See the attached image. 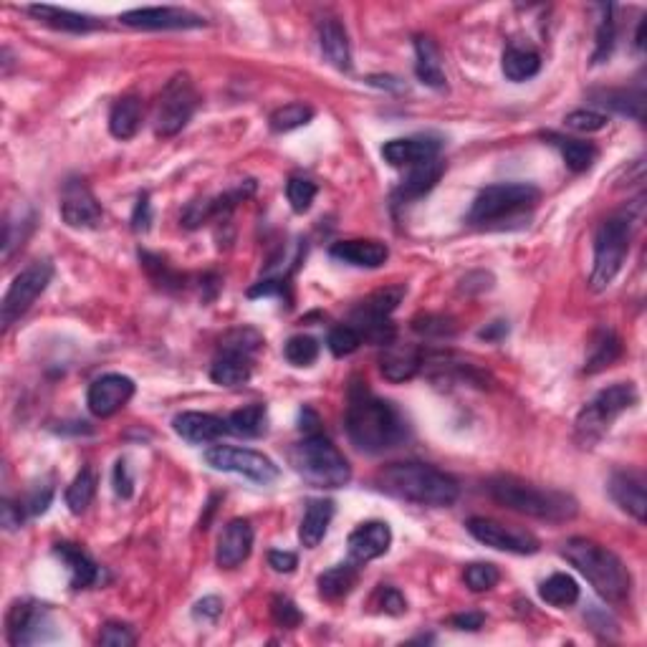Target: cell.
I'll list each match as a JSON object with an SVG mask.
<instances>
[{
  "mask_svg": "<svg viewBox=\"0 0 647 647\" xmlns=\"http://www.w3.org/2000/svg\"><path fill=\"white\" fill-rule=\"evenodd\" d=\"M390 544V524H385V521H367V524L357 526L349 534V557L359 564L372 562V559L385 557L387 551H390Z\"/></svg>",
  "mask_w": 647,
  "mask_h": 647,
  "instance_id": "cell-20",
  "label": "cell"
},
{
  "mask_svg": "<svg viewBox=\"0 0 647 647\" xmlns=\"http://www.w3.org/2000/svg\"><path fill=\"white\" fill-rule=\"evenodd\" d=\"M134 395V382L124 375H104L91 382L86 405L97 418H112Z\"/></svg>",
  "mask_w": 647,
  "mask_h": 647,
  "instance_id": "cell-18",
  "label": "cell"
},
{
  "mask_svg": "<svg viewBox=\"0 0 647 647\" xmlns=\"http://www.w3.org/2000/svg\"><path fill=\"white\" fill-rule=\"evenodd\" d=\"M610 496L622 511L635 516L637 521H645L647 496H645V476L640 471H617L610 478Z\"/></svg>",
  "mask_w": 647,
  "mask_h": 647,
  "instance_id": "cell-22",
  "label": "cell"
},
{
  "mask_svg": "<svg viewBox=\"0 0 647 647\" xmlns=\"http://www.w3.org/2000/svg\"><path fill=\"white\" fill-rule=\"evenodd\" d=\"M291 466L314 488H342L352 481L347 458L321 433L304 435V440L291 448Z\"/></svg>",
  "mask_w": 647,
  "mask_h": 647,
  "instance_id": "cell-5",
  "label": "cell"
},
{
  "mask_svg": "<svg viewBox=\"0 0 647 647\" xmlns=\"http://www.w3.org/2000/svg\"><path fill=\"white\" fill-rule=\"evenodd\" d=\"M539 594L546 605L564 610V607L577 605L579 584H577V579L569 577V574H551L546 582H541Z\"/></svg>",
  "mask_w": 647,
  "mask_h": 647,
  "instance_id": "cell-36",
  "label": "cell"
},
{
  "mask_svg": "<svg viewBox=\"0 0 647 647\" xmlns=\"http://www.w3.org/2000/svg\"><path fill=\"white\" fill-rule=\"evenodd\" d=\"M359 344H362V334H359L352 324L334 327L332 332H329V339H327V347L332 349L334 357H349V354L357 352Z\"/></svg>",
  "mask_w": 647,
  "mask_h": 647,
  "instance_id": "cell-44",
  "label": "cell"
},
{
  "mask_svg": "<svg viewBox=\"0 0 647 647\" xmlns=\"http://www.w3.org/2000/svg\"><path fill=\"white\" fill-rule=\"evenodd\" d=\"M329 256L357 268H380L390 258V248L372 238H352V241L334 243L329 248Z\"/></svg>",
  "mask_w": 647,
  "mask_h": 647,
  "instance_id": "cell-24",
  "label": "cell"
},
{
  "mask_svg": "<svg viewBox=\"0 0 647 647\" xmlns=\"http://www.w3.org/2000/svg\"><path fill=\"white\" fill-rule=\"evenodd\" d=\"M405 286H387V289L375 291L372 296L362 301L352 314V327L362 334V339L387 347L395 342V327H392L390 314L405 299Z\"/></svg>",
  "mask_w": 647,
  "mask_h": 647,
  "instance_id": "cell-10",
  "label": "cell"
},
{
  "mask_svg": "<svg viewBox=\"0 0 647 647\" xmlns=\"http://www.w3.org/2000/svg\"><path fill=\"white\" fill-rule=\"evenodd\" d=\"M119 21L140 31H185V28L205 26V18L188 8L162 6V8H134L119 16Z\"/></svg>",
  "mask_w": 647,
  "mask_h": 647,
  "instance_id": "cell-15",
  "label": "cell"
},
{
  "mask_svg": "<svg viewBox=\"0 0 647 647\" xmlns=\"http://www.w3.org/2000/svg\"><path fill=\"white\" fill-rule=\"evenodd\" d=\"M51 610L46 605H38L33 599H16L8 607L6 615V635L13 647L36 645V642L51 640Z\"/></svg>",
  "mask_w": 647,
  "mask_h": 647,
  "instance_id": "cell-14",
  "label": "cell"
},
{
  "mask_svg": "<svg viewBox=\"0 0 647 647\" xmlns=\"http://www.w3.org/2000/svg\"><path fill=\"white\" fill-rule=\"evenodd\" d=\"M61 218L71 228H94L102 220V208L81 177H69L61 190Z\"/></svg>",
  "mask_w": 647,
  "mask_h": 647,
  "instance_id": "cell-17",
  "label": "cell"
},
{
  "mask_svg": "<svg viewBox=\"0 0 647 647\" xmlns=\"http://www.w3.org/2000/svg\"><path fill=\"white\" fill-rule=\"evenodd\" d=\"M266 423V405H248L230 415L228 430L233 435H238V438H261V435L266 433Z\"/></svg>",
  "mask_w": 647,
  "mask_h": 647,
  "instance_id": "cell-37",
  "label": "cell"
},
{
  "mask_svg": "<svg viewBox=\"0 0 647 647\" xmlns=\"http://www.w3.org/2000/svg\"><path fill=\"white\" fill-rule=\"evenodd\" d=\"M51 496H54V491H51V488H43V493H33L31 514H43V511L49 508Z\"/></svg>",
  "mask_w": 647,
  "mask_h": 647,
  "instance_id": "cell-57",
  "label": "cell"
},
{
  "mask_svg": "<svg viewBox=\"0 0 647 647\" xmlns=\"http://www.w3.org/2000/svg\"><path fill=\"white\" fill-rule=\"evenodd\" d=\"M632 238V220L627 215H612L597 228L594 236V266L589 276V289L594 294L607 291L617 273L625 266V258L630 253Z\"/></svg>",
  "mask_w": 647,
  "mask_h": 647,
  "instance_id": "cell-6",
  "label": "cell"
},
{
  "mask_svg": "<svg viewBox=\"0 0 647 647\" xmlns=\"http://www.w3.org/2000/svg\"><path fill=\"white\" fill-rule=\"evenodd\" d=\"M94 493H97V476L91 468H84L79 476L71 481L69 491H66V506H69L71 514H84L89 503L94 501Z\"/></svg>",
  "mask_w": 647,
  "mask_h": 647,
  "instance_id": "cell-39",
  "label": "cell"
},
{
  "mask_svg": "<svg viewBox=\"0 0 647 647\" xmlns=\"http://www.w3.org/2000/svg\"><path fill=\"white\" fill-rule=\"evenodd\" d=\"M296 564H299V559H296L294 551H281V549L268 551V567H271L273 572L289 574V572H294Z\"/></svg>",
  "mask_w": 647,
  "mask_h": 647,
  "instance_id": "cell-53",
  "label": "cell"
},
{
  "mask_svg": "<svg viewBox=\"0 0 647 647\" xmlns=\"http://www.w3.org/2000/svg\"><path fill=\"white\" fill-rule=\"evenodd\" d=\"M51 279H54V266L51 261H33L31 266L23 268L13 279L11 289H8L6 299H3V306H0V321L3 327H13L33 304H36L38 296L49 289Z\"/></svg>",
  "mask_w": 647,
  "mask_h": 647,
  "instance_id": "cell-13",
  "label": "cell"
},
{
  "mask_svg": "<svg viewBox=\"0 0 647 647\" xmlns=\"http://www.w3.org/2000/svg\"><path fill=\"white\" fill-rule=\"evenodd\" d=\"M28 13H31L36 21H41L43 26L56 28V31L66 33H89L94 28H99L97 18L84 16V13L69 11V8L59 6H28Z\"/></svg>",
  "mask_w": 647,
  "mask_h": 647,
  "instance_id": "cell-27",
  "label": "cell"
},
{
  "mask_svg": "<svg viewBox=\"0 0 647 647\" xmlns=\"http://www.w3.org/2000/svg\"><path fill=\"white\" fill-rule=\"evenodd\" d=\"M253 551V526L246 519H233L223 529L215 549V562L220 569H236L251 557Z\"/></svg>",
  "mask_w": 647,
  "mask_h": 647,
  "instance_id": "cell-19",
  "label": "cell"
},
{
  "mask_svg": "<svg viewBox=\"0 0 647 647\" xmlns=\"http://www.w3.org/2000/svg\"><path fill=\"white\" fill-rule=\"evenodd\" d=\"M223 615V599L220 597H203L193 607V617L198 622H218Z\"/></svg>",
  "mask_w": 647,
  "mask_h": 647,
  "instance_id": "cell-50",
  "label": "cell"
},
{
  "mask_svg": "<svg viewBox=\"0 0 647 647\" xmlns=\"http://www.w3.org/2000/svg\"><path fill=\"white\" fill-rule=\"evenodd\" d=\"M612 11H615L612 6H602V13H605V16H602V21H599V28H597V49H594L592 64H605V61L612 56V51H615L617 31H615V18H612Z\"/></svg>",
  "mask_w": 647,
  "mask_h": 647,
  "instance_id": "cell-41",
  "label": "cell"
},
{
  "mask_svg": "<svg viewBox=\"0 0 647 647\" xmlns=\"http://www.w3.org/2000/svg\"><path fill=\"white\" fill-rule=\"evenodd\" d=\"M347 433L364 453H385L405 438V423L392 402L377 397L369 387L354 385L349 390Z\"/></svg>",
  "mask_w": 647,
  "mask_h": 647,
  "instance_id": "cell-1",
  "label": "cell"
},
{
  "mask_svg": "<svg viewBox=\"0 0 647 647\" xmlns=\"http://www.w3.org/2000/svg\"><path fill=\"white\" fill-rule=\"evenodd\" d=\"M506 334H508V324H506V321H493L491 327L483 329L481 339H491V342H496V339L506 337Z\"/></svg>",
  "mask_w": 647,
  "mask_h": 647,
  "instance_id": "cell-58",
  "label": "cell"
},
{
  "mask_svg": "<svg viewBox=\"0 0 647 647\" xmlns=\"http://www.w3.org/2000/svg\"><path fill=\"white\" fill-rule=\"evenodd\" d=\"M551 145H557L559 152H562L564 162L572 172H587L589 167L594 165L597 160V150L589 142H579V140H567V137H549Z\"/></svg>",
  "mask_w": 647,
  "mask_h": 647,
  "instance_id": "cell-38",
  "label": "cell"
},
{
  "mask_svg": "<svg viewBox=\"0 0 647 647\" xmlns=\"http://www.w3.org/2000/svg\"><path fill=\"white\" fill-rule=\"evenodd\" d=\"M114 491L122 498H132L134 478L129 476L127 460H117V466H114Z\"/></svg>",
  "mask_w": 647,
  "mask_h": 647,
  "instance_id": "cell-54",
  "label": "cell"
},
{
  "mask_svg": "<svg viewBox=\"0 0 647 647\" xmlns=\"http://www.w3.org/2000/svg\"><path fill=\"white\" fill-rule=\"evenodd\" d=\"M263 344L261 334L253 329H236L220 339V352L210 367V380L223 387H238L251 380L253 352Z\"/></svg>",
  "mask_w": 647,
  "mask_h": 647,
  "instance_id": "cell-9",
  "label": "cell"
},
{
  "mask_svg": "<svg viewBox=\"0 0 647 647\" xmlns=\"http://www.w3.org/2000/svg\"><path fill=\"white\" fill-rule=\"evenodd\" d=\"M377 597H380L382 612H387V615H402L407 610L405 597L395 587H380Z\"/></svg>",
  "mask_w": 647,
  "mask_h": 647,
  "instance_id": "cell-51",
  "label": "cell"
},
{
  "mask_svg": "<svg viewBox=\"0 0 647 647\" xmlns=\"http://www.w3.org/2000/svg\"><path fill=\"white\" fill-rule=\"evenodd\" d=\"M486 488L493 501H498L501 506L541 521H569L579 511L577 501L569 493L539 488L516 476H496L488 481Z\"/></svg>",
  "mask_w": 647,
  "mask_h": 647,
  "instance_id": "cell-4",
  "label": "cell"
},
{
  "mask_svg": "<svg viewBox=\"0 0 647 647\" xmlns=\"http://www.w3.org/2000/svg\"><path fill=\"white\" fill-rule=\"evenodd\" d=\"M56 557L64 562L69 572V584L74 589H86L99 579V567L74 544H56Z\"/></svg>",
  "mask_w": 647,
  "mask_h": 647,
  "instance_id": "cell-31",
  "label": "cell"
},
{
  "mask_svg": "<svg viewBox=\"0 0 647 647\" xmlns=\"http://www.w3.org/2000/svg\"><path fill=\"white\" fill-rule=\"evenodd\" d=\"M443 170H445V165L440 162V157L423 162V165L410 167L407 177L402 180L400 188H397L395 198L397 200H418V198H423L425 193H430V190H433L435 185H438V180L443 177Z\"/></svg>",
  "mask_w": 647,
  "mask_h": 647,
  "instance_id": "cell-29",
  "label": "cell"
},
{
  "mask_svg": "<svg viewBox=\"0 0 647 647\" xmlns=\"http://www.w3.org/2000/svg\"><path fill=\"white\" fill-rule=\"evenodd\" d=\"M198 91H195L193 79L188 74H177L167 81V86L160 94L155 114V134L157 137H175L185 124L193 119L198 109Z\"/></svg>",
  "mask_w": 647,
  "mask_h": 647,
  "instance_id": "cell-11",
  "label": "cell"
},
{
  "mask_svg": "<svg viewBox=\"0 0 647 647\" xmlns=\"http://www.w3.org/2000/svg\"><path fill=\"white\" fill-rule=\"evenodd\" d=\"M332 519H334L332 501H327V498H314V501H309L299 529L301 544H304L306 549H316V546L324 541V536H327Z\"/></svg>",
  "mask_w": 647,
  "mask_h": 647,
  "instance_id": "cell-28",
  "label": "cell"
},
{
  "mask_svg": "<svg viewBox=\"0 0 647 647\" xmlns=\"http://www.w3.org/2000/svg\"><path fill=\"white\" fill-rule=\"evenodd\" d=\"M0 519H3V526L8 531L21 529L23 519H26V508L16 501H3V508H0Z\"/></svg>",
  "mask_w": 647,
  "mask_h": 647,
  "instance_id": "cell-55",
  "label": "cell"
},
{
  "mask_svg": "<svg viewBox=\"0 0 647 647\" xmlns=\"http://www.w3.org/2000/svg\"><path fill=\"white\" fill-rule=\"evenodd\" d=\"M483 622H486V617H483L481 612H463V615L450 617V625H453L455 630H468V632L481 630Z\"/></svg>",
  "mask_w": 647,
  "mask_h": 647,
  "instance_id": "cell-56",
  "label": "cell"
},
{
  "mask_svg": "<svg viewBox=\"0 0 647 647\" xmlns=\"http://www.w3.org/2000/svg\"><path fill=\"white\" fill-rule=\"evenodd\" d=\"M539 198V188H534L529 182H498V185H488L473 200L471 210H468V223L486 225L493 223V220L511 218V215H519L524 210L534 208L539 203Z\"/></svg>",
  "mask_w": 647,
  "mask_h": 647,
  "instance_id": "cell-8",
  "label": "cell"
},
{
  "mask_svg": "<svg viewBox=\"0 0 647 647\" xmlns=\"http://www.w3.org/2000/svg\"><path fill=\"white\" fill-rule=\"evenodd\" d=\"M415 74L430 89H445V71L438 43L430 36L415 38Z\"/></svg>",
  "mask_w": 647,
  "mask_h": 647,
  "instance_id": "cell-30",
  "label": "cell"
},
{
  "mask_svg": "<svg viewBox=\"0 0 647 647\" xmlns=\"http://www.w3.org/2000/svg\"><path fill=\"white\" fill-rule=\"evenodd\" d=\"M610 119L605 114L594 112V109H577V112L567 114L564 124L574 132H599V129H605Z\"/></svg>",
  "mask_w": 647,
  "mask_h": 647,
  "instance_id": "cell-46",
  "label": "cell"
},
{
  "mask_svg": "<svg viewBox=\"0 0 647 647\" xmlns=\"http://www.w3.org/2000/svg\"><path fill=\"white\" fill-rule=\"evenodd\" d=\"M562 557L587 577V582L592 584L599 597L612 602V605H620L630 597V572L615 551H610L607 546L574 536L562 546Z\"/></svg>",
  "mask_w": 647,
  "mask_h": 647,
  "instance_id": "cell-3",
  "label": "cell"
},
{
  "mask_svg": "<svg viewBox=\"0 0 647 647\" xmlns=\"http://www.w3.org/2000/svg\"><path fill=\"white\" fill-rule=\"evenodd\" d=\"M620 354H622L620 337H617L612 329H599V332L594 334L592 344H589V357H587V364H584V372H589V375L602 372V369L610 367Z\"/></svg>",
  "mask_w": 647,
  "mask_h": 647,
  "instance_id": "cell-34",
  "label": "cell"
},
{
  "mask_svg": "<svg viewBox=\"0 0 647 647\" xmlns=\"http://www.w3.org/2000/svg\"><path fill=\"white\" fill-rule=\"evenodd\" d=\"M498 582H501V572H498L496 564L478 562L466 569V584L471 592H488V589L496 587Z\"/></svg>",
  "mask_w": 647,
  "mask_h": 647,
  "instance_id": "cell-45",
  "label": "cell"
},
{
  "mask_svg": "<svg viewBox=\"0 0 647 647\" xmlns=\"http://www.w3.org/2000/svg\"><path fill=\"white\" fill-rule=\"evenodd\" d=\"M382 157L392 167H415L440 157V142L435 137H400L382 147Z\"/></svg>",
  "mask_w": 647,
  "mask_h": 647,
  "instance_id": "cell-21",
  "label": "cell"
},
{
  "mask_svg": "<svg viewBox=\"0 0 647 647\" xmlns=\"http://www.w3.org/2000/svg\"><path fill=\"white\" fill-rule=\"evenodd\" d=\"M271 615L273 620H276V625L286 627V630H294V627L301 622L299 607H296L289 597H273Z\"/></svg>",
  "mask_w": 647,
  "mask_h": 647,
  "instance_id": "cell-48",
  "label": "cell"
},
{
  "mask_svg": "<svg viewBox=\"0 0 647 647\" xmlns=\"http://www.w3.org/2000/svg\"><path fill=\"white\" fill-rule=\"evenodd\" d=\"M319 46L324 59H327L334 69H352V49H349L347 31H344V26L337 18H324V21L319 23Z\"/></svg>",
  "mask_w": 647,
  "mask_h": 647,
  "instance_id": "cell-26",
  "label": "cell"
},
{
  "mask_svg": "<svg viewBox=\"0 0 647 647\" xmlns=\"http://www.w3.org/2000/svg\"><path fill=\"white\" fill-rule=\"evenodd\" d=\"M425 354L412 344H387L380 357V369L385 380L407 382L423 369Z\"/></svg>",
  "mask_w": 647,
  "mask_h": 647,
  "instance_id": "cell-25",
  "label": "cell"
},
{
  "mask_svg": "<svg viewBox=\"0 0 647 647\" xmlns=\"http://www.w3.org/2000/svg\"><path fill=\"white\" fill-rule=\"evenodd\" d=\"M152 223V205H150V195L142 193L137 198V205H134V215H132V228L137 233H147Z\"/></svg>",
  "mask_w": 647,
  "mask_h": 647,
  "instance_id": "cell-52",
  "label": "cell"
},
{
  "mask_svg": "<svg viewBox=\"0 0 647 647\" xmlns=\"http://www.w3.org/2000/svg\"><path fill=\"white\" fill-rule=\"evenodd\" d=\"M541 56L539 51L526 46V43H511L503 51V74L508 81H526L539 74Z\"/></svg>",
  "mask_w": 647,
  "mask_h": 647,
  "instance_id": "cell-32",
  "label": "cell"
},
{
  "mask_svg": "<svg viewBox=\"0 0 647 647\" xmlns=\"http://www.w3.org/2000/svg\"><path fill=\"white\" fill-rule=\"evenodd\" d=\"M311 119H314V109H311L309 104L294 102V104H286V107L276 109L268 122H271L273 132L286 134V132H294V129L304 127V124H309Z\"/></svg>",
  "mask_w": 647,
  "mask_h": 647,
  "instance_id": "cell-40",
  "label": "cell"
},
{
  "mask_svg": "<svg viewBox=\"0 0 647 647\" xmlns=\"http://www.w3.org/2000/svg\"><path fill=\"white\" fill-rule=\"evenodd\" d=\"M377 486L387 496L418 506L445 508L458 501V481L425 463H392L377 473Z\"/></svg>",
  "mask_w": 647,
  "mask_h": 647,
  "instance_id": "cell-2",
  "label": "cell"
},
{
  "mask_svg": "<svg viewBox=\"0 0 647 647\" xmlns=\"http://www.w3.org/2000/svg\"><path fill=\"white\" fill-rule=\"evenodd\" d=\"M286 198H289L294 213H306L316 198V182H311L309 177H291L289 185H286Z\"/></svg>",
  "mask_w": 647,
  "mask_h": 647,
  "instance_id": "cell-43",
  "label": "cell"
},
{
  "mask_svg": "<svg viewBox=\"0 0 647 647\" xmlns=\"http://www.w3.org/2000/svg\"><path fill=\"white\" fill-rule=\"evenodd\" d=\"M142 124V102L137 97H122L109 112V132L117 140H132Z\"/></svg>",
  "mask_w": 647,
  "mask_h": 647,
  "instance_id": "cell-33",
  "label": "cell"
},
{
  "mask_svg": "<svg viewBox=\"0 0 647 647\" xmlns=\"http://www.w3.org/2000/svg\"><path fill=\"white\" fill-rule=\"evenodd\" d=\"M359 572L352 564H337V567L321 572L316 584H319V594L327 599H342L357 587Z\"/></svg>",
  "mask_w": 647,
  "mask_h": 647,
  "instance_id": "cell-35",
  "label": "cell"
},
{
  "mask_svg": "<svg viewBox=\"0 0 647 647\" xmlns=\"http://www.w3.org/2000/svg\"><path fill=\"white\" fill-rule=\"evenodd\" d=\"M468 531H471L473 539H478L481 544L491 546V549L508 551V554H536L539 551V539L529 531L511 529V526H503L493 519H476L468 521Z\"/></svg>",
  "mask_w": 647,
  "mask_h": 647,
  "instance_id": "cell-16",
  "label": "cell"
},
{
  "mask_svg": "<svg viewBox=\"0 0 647 647\" xmlns=\"http://www.w3.org/2000/svg\"><path fill=\"white\" fill-rule=\"evenodd\" d=\"M205 463L215 471L238 473L258 486H268L281 476L279 466L268 455L251 448H233V445H213L205 450Z\"/></svg>",
  "mask_w": 647,
  "mask_h": 647,
  "instance_id": "cell-12",
  "label": "cell"
},
{
  "mask_svg": "<svg viewBox=\"0 0 647 647\" xmlns=\"http://www.w3.org/2000/svg\"><path fill=\"white\" fill-rule=\"evenodd\" d=\"M284 357L294 367H309V364H314L319 359V342L314 337H306V334L291 337L284 347Z\"/></svg>",
  "mask_w": 647,
  "mask_h": 647,
  "instance_id": "cell-42",
  "label": "cell"
},
{
  "mask_svg": "<svg viewBox=\"0 0 647 647\" xmlns=\"http://www.w3.org/2000/svg\"><path fill=\"white\" fill-rule=\"evenodd\" d=\"M412 329L418 334H425V337H450V334H455V327L450 324V319L433 314L418 316V319L412 321Z\"/></svg>",
  "mask_w": 647,
  "mask_h": 647,
  "instance_id": "cell-47",
  "label": "cell"
},
{
  "mask_svg": "<svg viewBox=\"0 0 647 647\" xmlns=\"http://www.w3.org/2000/svg\"><path fill=\"white\" fill-rule=\"evenodd\" d=\"M640 395L637 387L632 382H617V385L599 390L587 405L582 407L577 418V440L584 448H592L597 440H602V435L612 428L622 412H627L630 407L637 405Z\"/></svg>",
  "mask_w": 647,
  "mask_h": 647,
  "instance_id": "cell-7",
  "label": "cell"
},
{
  "mask_svg": "<svg viewBox=\"0 0 647 647\" xmlns=\"http://www.w3.org/2000/svg\"><path fill=\"white\" fill-rule=\"evenodd\" d=\"M172 428L180 435L182 440L188 443L203 445L213 443V440L228 435V420L218 418V415H210V412H180L175 420H172Z\"/></svg>",
  "mask_w": 647,
  "mask_h": 647,
  "instance_id": "cell-23",
  "label": "cell"
},
{
  "mask_svg": "<svg viewBox=\"0 0 647 647\" xmlns=\"http://www.w3.org/2000/svg\"><path fill=\"white\" fill-rule=\"evenodd\" d=\"M137 642V637H134V632L129 630L127 625H122V622H107L102 630V635H99V645L104 647H129Z\"/></svg>",
  "mask_w": 647,
  "mask_h": 647,
  "instance_id": "cell-49",
  "label": "cell"
}]
</instances>
